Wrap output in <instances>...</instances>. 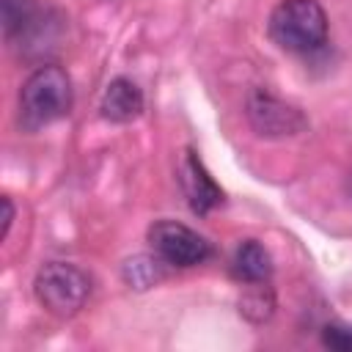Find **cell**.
Segmentation results:
<instances>
[{"instance_id":"cell-1","label":"cell","mask_w":352,"mask_h":352,"mask_svg":"<svg viewBox=\"0 0 352 352\" xmlns=\"http://www.w3.org/2000/svg\"><path fill=\"white\" fill-rule=\"evenodd\" d=\"M72 80L66 69L55 63H44L28 74L19 91V124L28 132L50 126L72 113Z\"/></svg>"},{"instance_id":"cell-12","label":"cell","mask_w":352,"mask_h":352,"mask_svg":"<svg viewBox=\"0 0 352 352\" xmlns=\"http://www.w3.org/2000/svg\"><path fill=\"white\" fill-rule=\"evenodd\" d=\"M322 344L338 352H352V327L346 324H327L322 330Z\"/></svg>"},{"instance_id":"cell-2","label":"cell","mask_w":352,"mask_h":352,"mask_svg":"<svg viewBox=\"0 0 352 352\" xmlns=\"http://www.w3.org/2000/svg\"><path fill=\"white\" fill-rule=\"evenodd\" d=\"M267 30L280 50L308 55L327 44V14L319 0H283L272 8Z\"/></svg>"},{"instance_id":"cell-6","label":"cell","mask_w":352,"mask_h":352,"mask_svg":"<svg viewBox=\"0 0 352 352\" xmlns=\"http://www.w3.org/2000/svg\"><path fill=\"white\" fill-rule=\"evenodd\" d=\"M179 182L184 190V198L190 204V209L195 214H209L212 209H217L223 204V190L217 187V182L212 179V173L204 168L201 157L187 148L179 165Z\"/></svg>"},{"instance_id":"cell-13","label":"cell","mask_w":352,"mask_h":352,"mask_svg":"<svg viewBox=\"0 0 352 352\" xmlns=\"http://www.w3.org/2000/svg\"><path fill=\"white\" fill-rule=\"evenodd\" d=\"M11 220H14V206H11L8 198H3V236H6L8 228H11Z\"/></svg>"},{"instance_id":"cell-11","label":"cell","mask_w":352,"mask_h":352,"mask_svg":"<svg viewBox=\"0 0 352 352\" xmlns=\"http://www.w3.org/2000/svg\"><path fill=\"white\" fill-rule=\"evenodd\" d=\"M272 305H275V300H272L270 292H264V283H256V289L248 292V294L239 300V311H242L250 322H264V319H270Z\"/></svg>"},{"instance_id":"cell-8","label":"cell","mask_w":352,"mask_h":352,"mask_svg":"<svg viewBox=\"0 0 352 352\" xmlns=\"http://www.w3.org/2000/svg\"><path fill=\"white\" fill-rule=\"evenodd\" d=\"M231 275L239 283H267L272 275V256L270 250L256 242V239H245L234 256H231Z\"/></svg>"},{"instance_id":"cell-9","label":"cell","mask_w":352,"mask_h":352,"mask_svg":"<svg viewBox=\"0 0 352 352\" xmlns=\"http://www.w3.org/2000/svg\"><path fill=\"white\" fill-rule=\"evenodd\" d=\"M33 25H36L33 0H3V28L8 38H14L16 33L25 36Z\"/></svg>"},{"instance_id":"cell-5","label":"cell","mask_w":352,"mask_h":352,"mask_svg":"<svg viewBox=\"0 0 352 352\" xmlns=\"http://www.w3.org/2000/svg\"><path fill=\"white\" fill-rule=\"evenodd\" d=\"M248 116L250 124L256 126L258 135L267 138H283V135H297L305 129V118L300 110L283 104L280 99L270 96L267 91H253L248 102Z\"/></svg>"},{"instance_id":"cell-10","label":"cell","mask_w":352,"mask_h":352,"mask_svg":"<svg viewBox=\"0 0 352 352\" xmlns=\"http://www.w3.org/2000/svg\"><path fill=\"white\" fill-rule=\"evenodd\" d=\"M160 278V267H157V258L151 256H135L124 264V280L135 289H148L154 286Z\"/></svg>"},{"instance_id":"cell-7","label":"cell","mask_w":352,"mask_h":352,"mask_svg":"<svg viewBox=\"0 0 352 352\" xmlns=\"http://www.w3.org/2000/svg\"><path fill=\"white\" fill-rule=\"evenodd\" d=\"M99 110L107 121H116V124L135 121L143 113V91L129 77H113L102 94Z\"/></svg>"},{"instance_id":"cell-4","label":"cell","mask_w":352,"mask_h":352,"mask_svg":"<svg viewBox=\"0 0 352 352\" xmlns=\"http://www.w3.org/2000/svg\"><path fill=\"white\" fill-rule=\"evenodd\" d=\"M148 245L154 256L170 267H198L212 256L209 239L176 220H157L148 228Z\"/></svg>"},{"instance_id":"cell-3","label":"cell","mask_w":352,"mask_h":352,"mask_svg":"<svg viewBox=\"0 0 352 352\" xmlns=\"http://www.w3.org/2000/svg\"><path fill=\"white\" fill-rule=\"evenodd\" d=\"M33 294L38 300V305L58 316V319H69L74 316L91 297V278L69 261H47L33 280Z\"/></svg>"}]
</instances>
